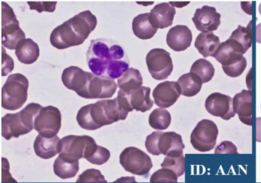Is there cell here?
Returning a JSON list of instances; mask_svg holds the SVG:
<instances>
[{"instance_id": "cell-1", "label": "cell", "mask_w": 261, "mask_h": 183, "mask_svg": "<svg viewBox=\"0 0 261 183\" xmlns=\"http://www.w3.org/2000/svg\"><path fill=\"white\" fill-rule=\"evenodd\" d=\"M87 61L96 76L120 79L129 69V59L123 46L114 40H92L87 51Z\"/></svg>"}, {"instance_id": "cell-2", "label": "cell", "mask_w": 261, "mask_h": 183, "mask_svg": "<svg viewBox=\"0 0 261 183\" xmlns=\"http://www.w3.org/2000/svg\"><path fill=\"white\" fill-rule=\"evenodd\" d=\"M42 108L39 104L30 103L19 112L6 114L2 118L3 137L10 140L31 132L34 129L35 119Z\"/></svg>"}, {"instance_id": "cell-3", "label": "cell", "mask_w": 261, "mask_h": 183, "mask_svg": "<svg viewBox=\"0 0 261 183\" xmlns=\"http://www.w3.org/2000/svg\"><path fill=\"white\" fill-rule=\"evenodd\" d=\"M242 49L230 39L221 43L213 57L222 65V70L227 76L232 78L241 76L246 67L247 59Z\"/></svg>"}, {"instance_id": "cell-4", "label": "cell", "mask_w": 261, "mask_h": 183, "mask_svg": "<svg viewBox=\"0 0 261 183\" xmlns=\"http://www.w3.org/2000/svg\"><path fill=\"white\" fill-rule=\"evenodd\" d=\"M145 146L154 156H179L183 154L185 144L180 134L173 131H154L146 139Z\"/></svg>"}, {"instance_id": "cell-5", "label": "cell", "mask_w": 261, "mask_h": 183, "mask_svg": "<svg viewBox=\"0 0 261 183\" xmlns=\"http://www.w3.org/2000/svg\"><path fill=\"white\" fill-rule=\"evenodd\" d=\"M28 79L21 73L10 75L2 88V107L10 111L19 109L28 99Z\"/></svg>"}, {"instance_id": "cell-6", "label": "cell", "mask_w": 261, "mask_h": 183, "mask_svg": "<svg viewBox=\"0 0 261 183\" xmlns=\"http://www.w3.org/2000/svg\"><path fill=\"white\" fill-rule=\"evenodd\" d=\"M2 44L6 48L16 50L25 34L19 27L13 9L7 3H2Z\"/></svg>"}, {"instance_id": "cell-7", "label": "cell", "mask_w": 261, "mask_h": 183, "mask_svg": "<svg viewBox=\"0 0 261 183\" xmlns=\"http://www.w3.org/2000/svg\"><path fill=\"white\" fill-rule=\"evenodd\" d=\"M120 163L126 172L145 177L149 175L153 166L149 156L135 146L123 149L120 156Z\"/></svg>"}, {"instance_id": "cell-8", "label": "cell", "mask_w": 261, "mask_h": 183, "mask_svg": "<svg viewBox=\"0 0 261 183\" xmlns=\"http://www.w3.org/2000/svg\"><path fill=\"white\" fill-rule=\"evenodd\" d=\"M218 128L216 124L208 119H203L197 124L191 134L192 146L199 152H209L216 145Z\"/></svg>"}, {"instance_id": "cell-9", "label": "cell", "mask_w": 261, "mask_h": 183, "mask_svg": "<svg viewBox=\"0 0 261 183\" xmlns=\"http://www.w3.org/2000/svg\"><path fill=\"white\" fill-rule=\"evenodd\" d=\"M146 61L148 70L155 80L167 79L173 70L170 53L164 49H152L146 55Z\"/></svg>"}, {"instance_id": "cell-10", "label": "cell", "mask_w": 261, "mask_h": 183, "mask_svg": "<svg viewBox=\"0 0 261 183\" xmlns=\"http://www.w3.org/2000/svg\"><path fill=\"white\" fill-rule=\"evenodd\" d=\"M79 126L88 131H94L111 125L100 101L82 107L77 114Z\"/></svg>"}, {"instance_id": "cell-11", "label": "cell", "mask_w": 261, "mask_h": 183, "mask_svg": "<svg viewBox=\"0 0 261 183\" xmlns=\"http://www.w3.org/2000/svg\"><path fill=\"white\" fill-rule=\"evenodd\" d=\"M61 128L62 113L56 107H44L35 119L34 129L44 137H56Z\"/></svg>"}, {"instance_id": "cell-12", "label": "cell", "mask_w": 261, "mask_h": 183, "mask_svg": "<svg viewBox=\"0 0 261 183\" xmlns=\"http://www.w3.org/2000/svg\"><path fill=\"white\" fill-rule=\"evenodd\" d=\"M117 87L114 79L96 76L91 73L86 88L80 96L88 99H108L115 94Z\"/></svg>"}, {"instance_id": "cell-13", "label": "cell", "mask_w": 261, "mask_h": 183, "mask_svg": "<svg viewBox=\"0 0 261 183\" xmlns=\"http://www.w3.org/2000/svg\"><path fill=\"white\" fill-rule=\"evenodd\" d=\"M206 110L209 114L215 117H220L225 120L234 117L233 108V99L227 95L220 93H214L206 99L204 104Z\"/></svg>"}, {"instance_id": "cell-14", "label": "cell", "mask_w": 261, "mask_h": 183, "mask_svg": "<svg viewBox=\"0 0 261 183\" xmlns=\"http://www.w3.org/2000/svg\"><path fill=\"white\" fill-rule=\"evenodd\" d=\"M92 139L93 137L88 135L66 136L62 139L59 155L74 160L84 158L87 147Z\"/></svg>"}, {"instance_id": "cell-15", "label": "cell", "mask_w": 261, "mask_h": 183, "mask_svg": "<svg viewBox=\"0 0 261 183\" xmlns=\"http://www.w3.org/2000/svg\"><path fill=\"white\" fill-rule=\"evenodd\" d=\"M181 95V88L177 82L166 81L158 84L152 92L154 102L161 108L172 106Z\"/></svg>"}, {"instance_id": "cell-16", "label": "cell", "mask_w": 261, "mask_h": 183, "mask_svg": "<svg viewBox=\"0 0 261 183\" xmlns=\"http://www.w3.org/2000/svg\"><path fill=\"white\" fill-rule=\"evenodd\" d=\"M50 42L56 48L63 50L68 47L81 45L85 41L77 36L66 21L53 30L50 36Z\"/></svg>"}, {"instance_id": "cell-17", "label": "cell", "mask_w": 261, "mask_h": 183, "mask_svg": "<svg viewBox=\"0 0 261 183\" xmlns=\"http://www.w3.org/2000/svg\"><path fill=\"white\" fill-rule=\"evenodd\" d=\"M195 27L203 33L216 30L221 24V14L212 6H204L197 9L192 18Z\"/></svg>"}, {"instance_id": "cell-18", "label": "cell", "mask_w": 261, "mask_h": 183, "mask_svg": "<svg viewBox=\"0 0 261 183\" xmlns=\"http://www.w3.org/2000/svg\"><path fill=\"white\" fill-rule=\"evenodd\" d=\"M90 76V72L84 71L80 67L75 66H71L64 70L62 80L66 88L76 92L80 96L86 88Z\"/></svg>"}, {"instance_id": "cell-19", "label": "cell", "mask_w": 261, "mask_h": 183, "mask_svg": "<svg viewBox=\"0 0 261 183\" xmlns=\"http://www.w3.org/2000/svg\"><path fill=\"white\" fill-rule=\"evenodd\" d=\"M233 111L244 125H253V93L251 90H242L233 99Z\"/></svg>"}, {"instance_id": "cell-20", "label": "cell", "mask_w": 261, "mask_h": 183, "mask_svg": "<svg viewBox=\"0 0 261 183\" xmlns=\"http://www.w3.org/2000/svg\"><path fill=\"white\" fill-rule=\"evenodd\" d=\"M67 21L77 36L84 41L89 37L97 24V18L89 10L80 12Z\"/></svg>"}, {"instance_id": "cell-21", "label": "cell", "mask_w": 261, "mask_h": 183, "mask_svg": "<svg viewBox=\"0 0 261 183\" xmlns=\"http://www.w3.org/2000/svg\"><path fill=\"white\" fill-rule=\"evenodd\" d=\"M192 33L186 25H178L172 27L168 32L166 43L172 50L175 51H184L192 44Z\"/></svg>"}, {"instance_id": "cell-22", "label": "cell", "mask_w": 261, "mask_h": 183, "mask_svg": "<svg viewBox=\"0 0 261 183\" xmlns=\"http://www.w3.org/2000/svg\"><path fill=\"white\" fill-rule=\"evenodd\" d=\"M175 13V8L170 3H160L151 10L149 20L155 28H166L172 25Z\"/></svg>"}, {"instance_id": "cell-23", "label": "cell", "mask_w": 261, "mask_h": 183, "mask_svg": "<svg viewBox=\"0 0 261 183\" xmlns=\"http://www.w3.org/2000/svg\"><path fill=\"white\" fill-rule=\"evenodd\" d=\"M62 140L58 136L46 137L39 134L34 142V150L36 155L44 160L53 158L61 152Z\"/></svg>"}, {"instance_id": "cell-24", "label": "cell", "mask_w": 261, "mask_h": 183, "mask_svg": "<svg viewBox=\"0 0 261 183\" xmlns=\"http://www.w3.org/2000/svg\"><path fill=\"white\" fill-rule=\"evenodd\" d=\"M150 92L151 88L149 87L141 86L135 91L126 93L132 109L141 112L150 110L154 104L150 98Z\"/></svg>"}, {"instance_id": "cell-25", "label": "cell", "mask_w": 261, "mask_h": 183, "mask_svg": "<svg viewBox=\"0 0 261 183\" xmlns=\"http://www.w3.org/2000/svg\"><path fill=\"white\" fill-rule=\"evenodd\" d=\"M40 54L39 45L31 38H27L19 43L16 49V55L22 64H32L37 61Z\"/></svg>"}, {"instance_id": "cell-26", "label": "cell", "mask_w": 261, "mask_h": 183, "mask_svg": "<svg viewBox=\"0 0 261 183\" xmlns=\"http://www.w3.org/2000/svg\"><path fill=\"white\" fill-rule=\"evenodd\" d=\"M221 42L219 38L212 32L201 34L197 36L195 40V47L198 49V52L204 57L213 56L216 50H218Z\"/></svg>"}, {"instance_id": "cell-27", "label": "cell", "mask_w": 261, "mask_h": 183, "mask_svg": "<svg viewBox=\"0 0 261 183\" xmlns=\"http://www.w3.org/2000/svg\"><path fill=\"white\" fill-rule=\"evenodd\" d=\"M133 32L142 40L151 39L158 29L155 28L149 20V13L140 14L133 20Z\"/></svg>"}, {"instance_id": "cell-28", "label": "cell", "mask_w": 261, "mask_h": 183, "mask_svg": "<svg viewBox=\"0 0 261 183\" xmlns=\"http://www.w3.org/2000/svg\"><path fill=\"white\" fill-rule=\"evenodd\" d=\"M53 168L55 174L59 178L62 179L73 178L79 172V161L59 155L55 161Z\"/></svg>"}, {"instance_id": "cell-29", "label": "cell", "mask_w": 261, "mask_h": 183, "mask_svg": "<svg viewBox=\"0 0 261 183\" xmlns=\"http://www.w3.org/2000/svg\"><path fill=\"white\" fill-rule=\"evenodd\" d=\"M177 82L181 88V95L186 97L196 96L201 91L203 83L198 75L191 72L180 76Z\"/></svg>"}, {"instance_id": "cell-30", "label": "cell", "mask_w": 261, "mask_h": 183, "mask_svg": "<svg viewBox=\"0 0 261 183\" xmlns=\"http://www.w3.org/2000/svg\"><path fill=\"white\" fill-rule=\"evenodd\" d=\"M143 76L137 69L129 68L117 80V85L120 90L124 93H131L138 89L143 85Z\"/></svg>"}, {"instance_id": "cell-31", "label": "cell", "mask_w": 261, "mask_h": 183, "mask_svg": "<svg viewBox=\"0 0 261 183\" xmlns=\"http://www.w3.org/2000/svg\"><path fill=\"white\" fill-rule=\"evenodd\" d=\"M171 121V114L164 108H155L149 114V125L154 129L159 131L167 129L170 125Z\"/></svg>"}, {"instance_id": "cell-32", "label": "cell", "mask_w": 261, "mask_h": 183, "mask_svg": "<svg viewBox=\"0 0 261 183\" xmlns=\"http://www.w3.org/2000/svg\"><path fill=\"white\" fill-rule=\"evenodd\" d=\"M191 73L198 75L203 83L210 82L215 75V68L212 63L205 59H197L193 64L190 70Z\"/></svg>"}, {"instance_id": "cell-33", "label": "cell", "mask_w": 261, "mask_h": 183, "mask_svg": "<svg viewBox=\"0 0 261 183\" xmlns=\"http://www.w3.org/2000/svg\"><path fill=\"white\" fill-rule=\"evenodd\" d=\"M252 21L249 23L247 27L238 25V28L232 32L230 39L239 44L247 52L252 45Z\"/></svg>"}, {"instance_id": "cell-34", "label": "cell", "mask_w": 261, "mask_h": 183, "mask_svg": "<svg viewBox=\"0 0 261 183\" xmlns=\"http://www.w3.org/2000/svg\"><path fill=\"white\" fill-rule=\"evenodd\" d=\"M162 168L171 169L177 176L179 177L185 173L186 160L183 154L179 156H166L161 164Z\"/></svg>"}, {"instance_id": "cell-35", "label": "cell", "mask_w": 261, "mask_h": 183, "mask_svg": "<svg viewBox=\"0 0 261 183\" xmlns=\"http://www.w3.org/2000/svg\"><path fill=\"white\" fill-rule=\"evenodd\" d=\"M178 178L173 171L166 168H162L152 174L150 181L155 183H176Z\"/></svg>"}, {"instance_id": "cell-36", "label": "cell", "mask_w": 261, "mask_h": 183, "mask_svg": "<svg viewBox=\"0 0 261 183\" xmlns=\"http://www.w3.org/2000/svg\"><path fill=\"white\" fill-rule=\"evenodd\" d=\"M77 182H108L98 169H89L79 175Z\"/></svg>"}, {"instance_id": "cell-37", "label": "cell", "mask_w": 261, "mask_h": 183, "mask_svg": "<svg viewBox=\"0 0 261 183\" xmlns=\"http://www.w3.org/2000/svg\"><path fill=\"white\" fill-rule=\"evenodd\" d=\"M110 157H111V152H110L109 149L103 147V146H98L97 150L94 152L88 162L92 163V164L100 166V165L107 163L109 160Z\"/></svg>"}, {"instance_id": "cell-38", "label": "cell", "mask_w": 261, "mask_h": 183, "mask_svg": "<svg viewBox=\"0 0 261 183\" xmlns=\"http://www.w3.org/2000/svg\"><path fill=\"white\" fill-rule=\"evenodd\" d=\"M30 5V9L32 10H36L39 12H53L56 9L57 3L51 2V3H42V2H28Z\"/></svg>"}, {"instance_id": "cell-39", "label": "cell", "mask_w": 261, "mask_h": 183, "mask_svg": "<svg viewBox=\"0 0 261 183\" xmlns=\"http://www.w3.org/2000/svg\"><path fill=\"white\" fill-rule=\"evenodd\" d=\"M215 154H238L236 146L230 141H223L217 146L215 150Z\"/></svg>"}, {"instance_id": "cell-40", "label": "cell", "mask_w": 261, "mask_h": 183, "mask_svg": "<svg viewBox=\"0 0 261 183\" xmlns=\"http://www.w3.org/2000/svg\"><path fill=\"white\" fill-rule=\"evenodd\" d=\"M3 49V70H2V76H5L8 74L10 72L13 71L14 69V61L13 59L6 53L5 49H4V46L2 47Z\"/></svg>"}, {"instance_id": "cell-41", "label": "cell", "mask_w": 261, "mask_h": 183, "mask_svg": "<svg viewBox=\"0 0 261 183\" xmlns=\"http://www.w3.org/2000/svg\"><path fill=\"white\" fill-rule=\"evenodd\" d=\"M256 140L261 143V117L256 119Z\"/></svg>"}, {"instance_id": "cell-42", "label": "cell", "mask_w": 261, "mask_h": 183, "mask_svg": "<svg viewBox=\"0 0 261 183\" xmlns=\"http://www.w3.org/2000/svg\"><path fill=\"white\" fill-rule=\"evenodd\" d=\"M256 41L261 44V23L258 24L256 27Z\"/></svg>"}, {"instance_id": "cell-43", "label": "cell", "mask_w": 261, "mask_h": 183, "mask_svg": "<svg viewBox=\"0 0 261 183\" xmlns=\"http://www.w3.org/2000/svg\"><path fill=\"white\" fill-rule=\"evenodd\" d=\"M136 181V179L132 177H125V178H121L120 179H117L116 181Z\"/></svg>"}, {"instance_id": "cell-44", "label": "cell", "mask_w": 261, "mask_h": 183, "mask_svg": "<svg viewBox=\"0 0 261 183\" xmlns=\"http://www.w3.org/2000/svg\"><path fill=\"white\" fill-rule=\"evenodd\" d=\"M259 14H260V15H261V3H260V5H259Z\"/></svg>"}]
</instances>
